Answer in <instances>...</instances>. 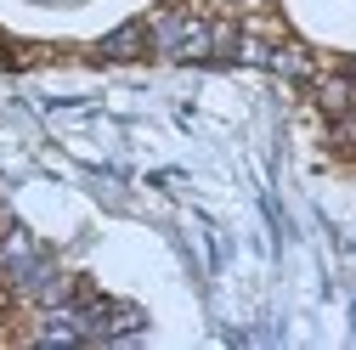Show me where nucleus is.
Returning a JSON list of instances; mask_svg holds the SVG:
<instances>
[{
	"label": "nucleus",
	"instance_id": "1",
	"mask_svg": "<svg viewBox=\"0 0 356 350\" xmlns=\"http://www.w3.org/2000/svg\"><path fill=\"white\" fill-rule=\"evenodd\" d=\"M238 57L272 68V74H283V79H317V62H311V51H300V46H249V40H243Z\"/></svg>",
	"mask_w": 356,
	"mask_h": 350
},
{
	"label": "nucleus",
	"instance_id": "2",
	"mask_svg": "<svg viewBox=\"0 0 356 350\" xmlns=\"http://www.w3.org/2000/svg\"><path fill=\"white\" fill-rule=\"evenodd\" d=\"M153 51V23H119L108 40H102V46H97V57L102 62H130V57H147Z\"/></svg>",
	"mask_w": 356,
	"mask_h": 350
},
{
	"label": "nucleus",
	"instance_id": "3",
	"mask_svg": "<svg viewBox=\"0 0 356 350\" xmlns=\"http://www.w3.org/2000/svg\"><path fill=\"white\" fill-rule=\"evenodd\" d=\"M317 108H323L328 119H339V113H350V108H356V79H350V68H345V74H323V79H317Z\"/></svg>",
	"mask_w": 356,
	"mask_h": 350
},
{
	"label": "nucleus",
	"instance_id": "4",
	"mask_svg": "<svg viewBox=\"0 0 356 350\" xmlns=\"http://www.w3.org/2000/svg\"><path fill=\"white\" fill-rule=\"evenodd\" d=\"M334 147H339L345 158H356V108L334 119Z\"/></svg>",
	"mask_w": 356,
	"mask_h": 350
},
{
	"label": "nucleus",
	"instance_id": "5",
	"mask_svg": "<svg viewBox=\"0 0 356 350\" xmlns=\"http://www.w3.org/2000/svg\"><path fill=\"white\" fill-rule=\"evenodd\" d=\"M350 79H356V57H350Z\"/></svg>",
	"mask_w": 356,
	"mask_h": 350
}]
</instances>
